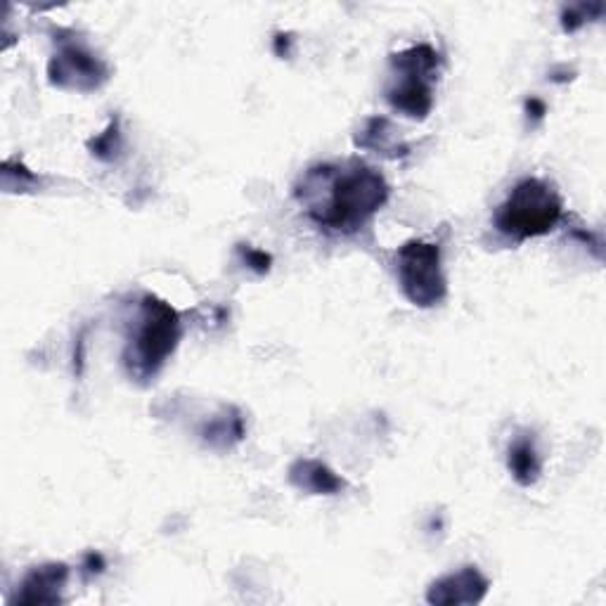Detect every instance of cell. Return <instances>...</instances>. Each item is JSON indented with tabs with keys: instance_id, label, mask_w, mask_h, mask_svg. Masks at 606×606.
<instances>
[{
	"instance_id": "1",
	"label": "cell",
	"mask_w": 606,
	"mask_h": 606,
	"mask_svg": "<svg viewBox=\"0 0 606 606\" xmlns=\"http://www.w3.org/2000/svg\"><path fill=\"white\" fill-rule=\"evenodd\" d=\"M297 197L318 226L351 235L358 232L389 199V182L360 161L322 163L308 169Z\"/></svg>"
},
{
	"instance_id": "2",
	"label": "cell",
	"mask_w": 606,
	"mask_h": 606,
	"mask_svg": "<svg viewBox=\"0 0 606 606\" xmlns=\"http://www.w3.org/2000/svg\"><path fill=\"white\" fill-rule=\"evenodd\" d=\"M562 197L540 178H524L495 213V228L514 240L553 232L562 220Z\"/></svg>"
},
{
	"instance_id": "3",
	"label": "cell",
	"mask_w": 606,
	"mask_h": 606,
	"mask_svg": "<svg viewBox=\"0 0 606 606\" xmlns=\"http://www.w3.org/2000/svg\"><path fill=\"white\" fill-rule=\"evenodd\" d=\"M180 339V318L176 310L152 294H147L140 304V320L136 325V337L128 346L126 365L136 377H155L161 365L176 351Z\"/></svg>"
},
{
	"instance_id": "4",
	"label": "cell",
	"mask_w": 606,
	"mask_h": 606,
	"mask_svg": "<svg viewBox=\"0 0 606 606\" xmlns=\"http://www.w3.org/2000/svg\"><path fill=\"white\" fill-rule=\"evenodd\" d=\"M394 83L387 88V100L410 119H427L434 107L431 79L438 67V52L431 46H413L391 58Z\"/></svg>"
},
{
	"instance_id": "5",
	"label": "cell",
	"mask_w": 606,
	"mask_h": 606,
	"mask_svg": "<svg viewBox=\"0 0 606 606\" xmlns=\"http://www.w3.org/2000/svg\"><path fill=\"white\" fill-rule=\"evenodd\" d=\"M396 275L406 299L419 308H431L446 299L448 282L438 245L421 240L403 245L396 254Z\"/></svg>"
},
{
	"instance_id": "6",
	"label": "cell",
	"mask_w": 606,
	"mask_h": 606,
	"mask_svg": "<svg viewBox=\"0 0 606 606\" xmlns=\"http://www.w3.org/2000/svg\"><path fill=\"white\" fill-rule=\"evenodd\" d=\"M107 79V67L79 46L62 48L50 62V81L62 88H98Z\"/></svg>"
},
{
	"instance_id": "7",
	"label": "cell",
	"mask_w": 606,
	"mask_h": 606,
	"mask_svg": "<svg viewBox=\"0 0 606 606\" xmlns=\"http://www.w3.org/2000/svg\"><path fill=\"white\" fill-rule=\"evenodd\" d=\"M488 593V580L476 566H465L457 574L438 578L431 583L427 602L436 606H460L479 604Z\"/></svg>"
},
{
	"instance_id": "8",
	"label": "cell",
	"mask_w": 606,
	"mask_h": 606,
	"mask_svg": "<svg viewBox=\"0 0 606 606\" xmlns=\"http://www.w3.org/2000/svg\"><path fill=\"white\" fill-rule=\"evenodd\" d=\"M69 578V568L64 564L36 566L22 580L20 593L12 602L20 604H58L62 602V590Z\"/></svg>"
},
{
	"instance_id": "9",
	"label": "cell",
	"mask_w": 606,
	"mask_h": 606,
	"mask_svg": "<svg viewBox=\"0 0 606 606\" xmlns=\"http://www.w3.org/2000/svg\"><path fill=\"white\" fill-rule=\"evenodd\" d=\"M289 481L314 495H337L346 488V481L327 465L318 460H299L289 469Z\"/></svg>"
},
{
	"instance_id": "10",
	"label": "cell",
	"mask_w": 606,
	"mask_h": 606,
	"mask_svg": "<svg viewBox=\"0 0 606 606\" xmlns=\"http://www.w3.org/2000/svg\"><path fill=\"white\" fill-rule=\"evenodd\" d=\"M507 467L514 476V481L524 488L534 486L540 479L543 463L536 448V440L528 434L514 438V444L509 446V453H507Z\"/></svg>"
},
{
	"instance_id": "11",
	"label": "cell",
	"mask_w": 606,
	"mask_h": 606,
	"mask_svg": "<svg viewBox=\"0 0 606 606\" xmlns=\"http://www.w3.org/2000/svg\"><path fill=\"white\" fill-rule=\"evenodd\" d=\"M356 142L360 147H370V150H377V152L389 155V157H398V155L408 152V147L398 142L394 128L387 119L367 121V126L362 128V133L356 138Z\"/></svg>"
},
{
	"instance_id": "12",
	"label": "cell",
	"mask_w": 606,
	"mask_h": 606,
	"mask_svg": "<svg viewBox=\"0 0 606 606\" xmlns=\"http://www.w3.org/2000/svg\"><path fill=\"white\" fill-rule=\"evenodd\" d=\"M205 436H207V440H209V444H213V446H218V444H230V436L235 438V440H240L242 436H245V427H242V417L240 415H232V417H223V419H216L213 421V425H209L207 427V431H205Z\"/></svg>"
},
{
	"instance_id": "13",
	"label": "cell",
	"mask_w": 606,
	"mask_h": 606,
	"mask_svg": "<svg viewBox=\"0 0 606 606\" xmlns=\"http://www.w3.org/2000/svg\"><path fill=\"white\" fill-rule=\"evenodd\" d=\"M93 150L100 159H115V155L121 150V136L117 123L107 128V133L93 142Z\"/></svg>"
},
{
	"instance_id": "14",
	"label": "cell",
	"mask_w": 606,
	"mask_h": 606,
	"mask_svg": "<svg viewBox=\"0 0 606 606\" xmlns=\"http://www.w3.org/2000/svg\"><path fill=\"white\" fill-rule=\"evenodd\" d=\"M245 261L256 272H268V268H270V256L264 251H256V249H245Z\"/></svg>"
},
{
	"instance_id": "15",
	"label": "cell",
	"mask_w": 606,
	"mask_h": 606,
	"mask_svg": "<svg viewBox=\"0 0 606 606\" xmlns=\"http://www.w3.org/2000/svg\"><path fill=\"white\" fill-rule=\"evenodd\" d=\"M83 568H88L90 574H102V568H105V559H102V555H96V553L86 555V564H83Z\"/></svg>"
},
{
	"instance_id": "16",
	"label": "cell",
	"mask_w": 606,
	"mask_h": 606,
	"mask_svg": "<svg viewBox=\"0 0 606 606\" xmlns=\"http://www.w3.org/2000/svg\"><path fill=\"white\" fill-rule=\"evenodd\" d=\"M526 109H528V115H534V119H543L545 112H547L545 102L538 100V98H530V100L526 102Z\"/></svg>"
}]
</instances>
